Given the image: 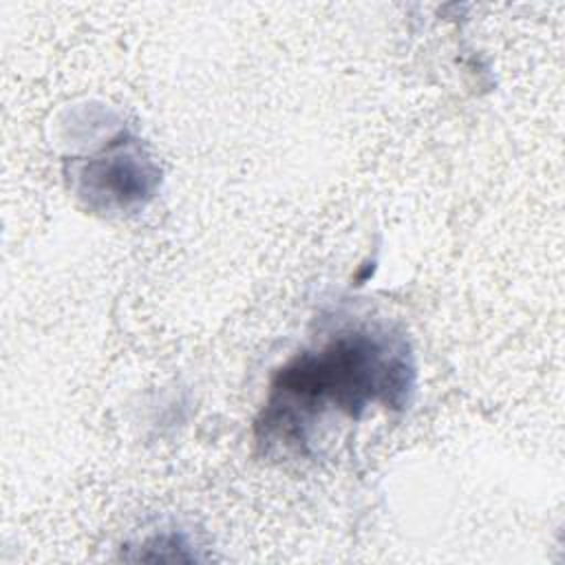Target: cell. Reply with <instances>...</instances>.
Listing matches in <instances>:
<instances>
[{"mask_svg":"<svg viewBox=\"0 0 565 565\" xmlns=\"http://www.w3.org/2000/svg\"><path fill=\"white\" fill-rule=\"evenodd\" d=\"M417 369L406 335L384 322H358L289 358L271 377L254 422L258 448L276 459L311 452L329 417L362 419L373 406L402 411Z\"/></svg>","mask_w":565,"mask_h":565,"instance_id":"6da1fadb","label":"cell"},{"mask_svg":"<svg viewBox=\"0 0 565 565\" xmlns=\"http://www.w3.org/2000/svg\"><path fill=\"white\" fill-rule=\"evenodd\" d=\"M71 177L77 181V194L86 199L88 205L128 210L132 205H143V201L152 196L159 172L143 154L137 139L121 130L117 139L104 146L97 154L73 159Z\"/></svg>","mask_w":565,"mask_h":565,"instance_id":"7a4b0ae2","label":"cell"}]
</instances>
